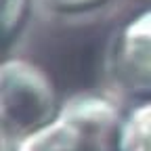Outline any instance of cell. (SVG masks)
<instances>
[{
  "label": "cell",
  "mask_w": 151,
  "mask_h": 151,
  "mask_svg": "<svg viewBox=\"0 0 151 151\" xmlns=\"http://www.w3.org/2000/svg\"><path fill=\"white\" fill-rule=\"evenodd\" d=\"M48 73L25 59H4L0 67V141L23 143L61 111Z\"/></svg>",
  "instance_id": "6da1fadb"
},
{
  "label": "cell",
  "mask_w": 151,
  "mask_h": 151,
  "mask_svg": "<svg viewBox=\"0 0 151 151\" xmlns=\"http://www.w3.org/2000/svg\"><path fill=\"white\" fill-rule=\"evenodd\" d=\"M124 116L105 97H76L63 103L46 128L19 143L17 151H120Z\"/></svg>",
  "instance_id": "7a4b0ae2"
},
{
  "label": "cell",
  "mask_w": 151,
  "mask_h": 151,
  "mask_svg": "<svg viewBox=\"0 0 151 151\" xmlns=\"http://www.w3.org/2000/svg\"><path fill=\"white\" fill-rule=\"evenodd\" d=\"M107 76L122 97L151 99V9L132 17L116 34L107 55Z\"/></svg>",
  "instance_id": "3957f363"
},
{
  "label": "cell",
  "mask_w": 151,
  "mask_h": 151,
  "mask_svg": "<svg viewBox=\"0 0 151 151\" xmlns=\"http://www.w3.org/2000/svg\"><path fill=\"white\" fill-rule=\"evenodd\" d=\"M120 151H151V99L137 101L124 116Z\"/></svg>",
  "instance_id": "277c9868"
},
{
  "label": "cell",
  "mask_w": 151,
  "mask_h": 151,
  "mask_svg": "<svg viewBox=\"0 0 151 151\" xmlns=\"http://www.w3.org/2000/svg\"><path fill=\"white\" fill-rule=\"evenodd\" d=\"M29 13V0H2V42L4 46L19 34Z\"/></svg>",
  "instance_id": "5b68a950"
},
{
  "label": "cell",
  "mask_w": 151,
  "mask_h": 151,
  "mask_svg": "<svg viewBox=\"0 0 151 151\" xmlns=\"http://www.w3.org/2000/svg\"><path fill=\"white\" fill-rule=\"evenodd\" d=\"M105 2V0H44V4L61 13H78Z\"/></svg>",
  "instance_id": "8992f818"
}]
</instances>
